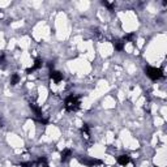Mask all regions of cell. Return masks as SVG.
<instances>
[{
  "instance_id": "4",
  "label": "cell",
  "mask_w": 167,
  "mask_h": 167,
  "mask_svg": "<svg viewBox=\"0 0 167 167\" xmlns=\"http://www.w3.org/2000/svg\"><path fill=\"white\" fill-rule=\"evenodd\" d=\"M128 162H129V155H120L118 158V163L121 164V166H125Z\"/></svg>"
},
{
  "instance_id": "7",
  "label": "cell",
  "mask_w": 167,
  "mask_h": 167,
  "mask_svg": "<svg viewBox=\"0 0 167 167\" xmlns=\"http://www.w3.org/2000/svg\"><path fill=\"white\" fill-rule=\"evenodd\" d=\"M19 81H20V76H19V74H13L12 78H11V84H12V85H16Z\"/></svg>"
},
{
  "instance_id": "5",
  "label": "cell",
  "mask_w": 167,
  "mask_h": 167,
  "mask_svg": "<svg viewBox=\"0 0 167 167\" xmlns=\"http://www.w3.org/2000/svg\"><path fill=\"white\" fill-rule=\"evenodd\" d=\"M40 67H42V62H40V60H35L34 65H33L30 69H28V73H30V72H33V71H35V69L40 68Z\"/></svg>"
},
{
  "instance_id": "6",
  "label": "cell",
  "mask_w": 167,
  "mask_h": 167,
  "mask_svg": "<svg viewBox=\"0 0 167 167\" xmlns=\"http://www.w3.org/2000/svg\"><path fill=\"white\" fill-rule=\"evenodd\" d=\"M69 157H71V150H64V152L62 153V161L63 162L67 161Z\"/></svg>"
},
{
  "instance_id": "8",
  "label": "cell",
  "mask_w": 167,
  "mask_h": 167,
  "mask_svg": "<svg viewBox=\"0 0 167 167\" xmlns=\"http://www.w3.org/2000/svg\"><path fill=\"white\" fill-rule=\"evenodd\" d=\"M115 47H116V50H119V51H120V50L123 48V43H115Z\"/></svg>"
},
{
  "instance_id": "3",
  "label": "cell",
  "mask_w": 167,
  "mask_h": 167,
  "mask_svg": "<svg viewBox=\"0 0 167 167\" xmlns=\"http://www.w3.org/2000/svg\"><path fill=\"white\" fill-rule=\"evenodd\" d=\"M50 76H51V78H52L55 82H60V81L63 80V74L58 71H51L50 72Z\"/></svg>"
},
{
  "instance_id": "1",
  "label": "cell",
  "mask_w": 167,
  "mask_h": 167,
  "mask_svg": "<svg viewBox=\"0 0 167 167\" xmlns=\"http://www.w3.org/2000/svg\"><path fill=\"white\" fill-rule=\"evenodd\" d=\"M78 105H80V99L76 95H69L68 98L65 99V108L69 110V111H74L78 108Z\"/></svg>"
},
{
  "instance_id": "2",
  "label": "cell",
  "mask_w": 167,
  "mask_h": 167,
  "mask_svg": "<svg viewBox=\"0 0 167 167\" xmlns=\"http://www.w3.org/2000/svg\"><path fill=\"white\" fill-rule=\"evenodd\" d=\"M146 74H148L149 77L152 78V80H159V78L163 76V73H162V71L159 68H155V67H148V68L145 69Z\"/></svg>"
}]
</instances>
